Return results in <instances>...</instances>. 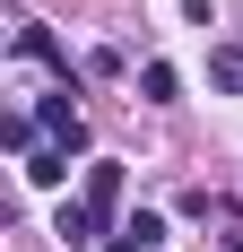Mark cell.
<instances>
[{"label":"cell","mask_w":243,"mask_h":252,"mask_svg":"<svg viewBox=\"0 0 243 252\" xmlns=\"http://www.w3.org/2000/svg\"><path fill=\"white\" fill-rule=\"evenodd\" d=\"M209 78H217L226 96H243V52H209Z\"/></svg>","instance_id":"8"},{"label":"cell","mask_w":243,"mask_h":252,"mask_svg":"<svg viewBox=\"0 0 243 252\" xmlns=\"http://www.w3.org/2000/svg\"><path fill=\"white\" fill-rule=\"evenodd\" d=\"M139 96H148V104H174V96H182L174 61H148V70H139Z\"/></svg>","instance_id":"6"},{"label":"cell","mask_w":243,"mask_h":252,"mask_svg":"<svg viewBox=\"0 0 243 252\" xmlns=\"http://www.w3.org/2000/svg\"><path fill=\"white\" fill-rule=\"evenodd\" d=\"M96 226H104V218H96V209H87V200H61V218H52V235H61V244H96Z\"/></svg>","instance_id":"3"},{"label":"cell","mask_w":243,"mask_h":252,"mask_svg":"<svg viewBox=\"0 0 243 252\" xmlns=\"http://www.w3.org/2000/svg\"><path fill=\"white\" fill-rule=\"evenodd\" d=\"M35 130H44V148H87V122H78V104L70 96H44V113H35Z\"/></svg>","instance_id":"1"},{"label":"cell","mask_w":243,"mask_h":252,"mask_svg":"<svg viewBox=\"0 0 243 252\" xmlns=\"http://www.w3.org/2000/svg\"><path fill=\"white\" fill-rule=\"evenodd\" d=\"M156 244H165V218H148V209H139V218H130V226H122L104 252H156Z\"/></svg>","instance_id":"5"},{"label":"cell","mask_w":243,"mask_h":252,"mask_svg":"<svg viewBox=\"0 0 243 252\" xmlns=\"http://www.w3.org/2000/svg\"><path fill=\"white\" fill-rule=\"evenodd\" d=\"M18 61H52V70H70V52L52 44V35H44L35 18H18Z\"/></svg>","instance_id":"4"},{"label":"cell","mask_w":243,"mask_h":252,"mask_svg":"<svg viewBox=\"0 0 243 252\" xmlns=\"http://www.w3.org/2000/svg\"><path fill=\"white\" fill-rule=\"evenodd\" d=\"M61 174H70V157H61V148H35V157H26V183H44V191H52Z\"/></svg>","instance_id":"7"},{"label":"cell","mask_w":243,"mask_h":252,"mask_svg":"<svg viewBox=\"0 0 243 252\" xmlns=\"http://www.w3.org/2000/svg\"><path fill=\"white\" fill-rule=\"evenodd\" d=\"M87 209H96V218H113V209H122V165H113V157L87 165Z\"/></svg>","instance_id":"2"}]
</instances>
